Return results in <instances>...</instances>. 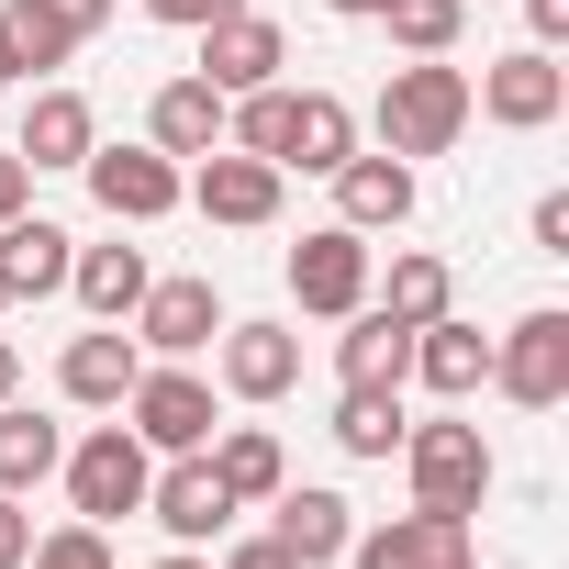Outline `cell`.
I'll return each mask as SVG.
<instances>
[{
  "instance_id": "836d02e7",
  "label": "cell",
  "mask_w": 569,
  "mask_h": 569,
  "mask_svg": "<svg viewBox=\"0 0 569 569\" xmlns=\"http://www.w3.org/2000/svg\"><path fill=\"white\" fill-rule=\"evenodd\" d=\"M223 569H302V558L279 547V536H246V547H223Z\"/></svg>"
},
{
  "instance_id": "f35d334b",
  "label": "cell",
  "mask_w": 569,
  "mask_h": 569,
  "mask_svg": "<svg viewBox=\"0 0 569 569\" xmlns=\"http://www.w3.org/2000/svg\"><path fill=\"white\" fill-rule=\"evenodd\" d=\"M12 79H23V57H12V34H0V90H12Z\"/></svg>"
},
{
  "instance_id": "603a6c76",
  "label": "cell",
  "mask_w": 569,
  "mask_h": 569,
  "mask_svg": "<svg viewBox=\"0 0 569 569\" xmlns=\"http://www.w3.org/2000/svg\"><path fill=\"white\" fill-rule=\"evenodd\" d=\"M146 146H157V157H212V146H223V90H212V79H168V90L146 101Z\"/></svg>"
},
{
  "instance_id": "8992f818",
  "label": "cell",
  "mask_w": 569,
  "mask_h": 569,
  "mask_svg": "<svg viewBox=\"0 0 569 569\" xmlns=\"http://www.w3.org/2000/svg\"><path fill=\"white\" fill-rule=\"evenodd\" d=\"M123 413H134V436L157 447V458H190V447H212V380H190L179 358L168 369H134V391H123Z\"/></svg>"
},
{
  "instance_id": "2e32d148",
  "label": "cell",
  "mask_w": 569,
  "mask_h": 569,
  "mask_svg": "<svg viewBox=\"0 0 569 569\" xmlns=\"http://www.w3.org/2000/svg\"><path fill=\"white\" fill-rule=\"evenodd\" d=\"M268 513H279L268 536L291 547L302 569H336V558H347V536H358V502H347V491H325V480H313V491L279 480V491H268Z\"/></svg>"
},
{
  "instance_id": "9a60e30c",
  "label": "cell",
  "mask_w": 569,
  "mask_h": 569,
  "mask_svg": "<svg viewBox=\"0 0 569 569\" xmlns=\"http://www.w3.org/2000/svg\"><path fill=\"white\" fill-rule=\"evenodd\" d=\"M212 358H223V391L234 402H279V391L302 380V336L291 325H223Z\"/></svg>"
},
{
  "instance_id": "ba28073f",
  "label": "cell",
  "mask_w": 569,
  "mask_h": 569,
  "mask_svg": "<svg viewBox=\"0 0 569 569\" xmlns=\"http://www.w3.org/2000/svg\"><path fill=\"white\" fill-rule=\"evenodd\" d=\"M79 179H90V201H101L112 223H157V212H179V157H157V146H90Z\"/></svg>"
},
{
  "instance_id": "74e56055",
  "label": "cell",
  "mask_w": 569,
  "mask_h": 569,
  "mask_svg": "<svg viewBox=\"0 0 569 569\" xmlns=\"http://www.w3.org/2000/svg\"><path fill=\"white\" fill-rule=\"evenodd\" d=\"M23 391V358H12V336H0V402H12Z\"/></svg>"
},
{
  "instance_id": "e575fe53",
  "label": "cell",
  "mask_w": 569,
  "mask_h": 569,
  "mask_svg": "<svg viewBox=\"0 0 569 569\" xmlns=\"http://www.w3.org/2000/svg\"><path fill=\"white\" fill-rule=\"evenodd\" d=\"M536 246H547V257H569V190H547V201H536Z\"/></svg>"
},
{
  "instance_id": "7bdbcfd3",
  "label": "cell",
  "mask_w": 569,
  "mask_h": 569,
  "mask_svg": "<svg viewBox=\"0 0 569 569\" xmlns=\"http://www.w3.org/2000/svg\"><path fill=\"white\" fill-rule=\"evenodd\" d=\"M458 569H469V558H458Z\"/></svg>"
},
{
  "instance_id": "277c9868",
  "label": "cell",
  "mask_w": 569,
  "mask_h": 569,
  "mask_svg": "<svg viewBox=\"0 0 569 569\" xmlns=\"http://www.w3.org/2000/svg\"><path fill=\"white\" fill-rule=\"evenodd\" d=\"M469 112H491L502 134H536V123L569 112V68H558L547 46H513V57H491V68L469 79Z\"/></svg>"
},
{
  "instance_id": "4dcf8cb0",
  "label": "cell",
  "mask_w": 569,
  "mask_h": 569,
  "mask_svg": "<svg viewBox=\"0 0 569 569\" xmlns=\"http://www.w3.org/2000/svg\"><path fill=\"white\" fill-rule=\"evenodd\" d=\"M23 569H123V558H112V525H79V513H68L57 536L23 547Z\"/></svg>"
},
{
  "instance_id": "f1b7e54d",
  "label": "cell",
  "mask_w": 569,
  "mask_h": 569,
  "mask_svg": "<svg viewBox=\"0 0 569 569\" xmlns=\"http://www.w3.org/2000/svg\"><path fill=\"white\" fill-rule=\"evenodd\" d=\"M380 23H391L402 57H447L469 34V0H380Z\"/></svg>"
},
{
  "instance_id": "d6a6232c",
  "label": "cell",
  "mask_w": 569,
  "mask_h": 569,
  "mask_svg": "<svg viewBox=\"0 0 569 569\" xmlns=\"http://www.w3.org/2000/svg\"><path fill=\"white\" fill-rule=\"evenodd\" d=\"M23 547H34V513H23L12 491H0V569H23Z\"/></svg>"
},
{
  "instance_id": "d590c367",
  "label": "cell",
  "mask_w": 569,
  "mask_h": 569,
  "mask_svg": "<svg viewBox=\"0 0 569 569\" xmlns=\"http://www.w3.org/2000/svg\"><path fill=\"white\" fill-rule=\"evenodd\" d=\"M525 23H536V46L558 57V46H569V0H525Z\"/></svg>"
},
{
  "instance_id": "8d00e7d4",
  "label": "cell",
  "mask_w": 569,
  "mask_h": 569,
  "mask_svg": "<svg viewBox=\"0 0 569 569\" xmlns=\"http://www.w3.org/2000/svg\"><path fill=\"white\" fill-rule=\"evenodd\" d=\"M23 201H34V168H23V157H0V223H12Z\"/></svg>"
},
{
  "instance_id": "484cf974",
  "label": "cell",
  "mask_w": 569,
  "mask_h": 569,
  "mask_svg": "<svg viewBox=\"0 0 569 569\" xmlns=\"http://www.w3.org/2000/svg\"><path fill=\"white\" fill-rule=\"evenodd\" d=\"M68 291L90 302V325H123V313L146 302V257H134V246H79V257H68Z\"/></svg>"
},
{
  "instance_id": "d6986e66",
  "label": "cell",
  "mask_w": 569,
  "mask_h": 569,
  "mask_svg": "<svg viewBox=\"0 0 569 569\" xmlns=\"http://www.w3.org/2000/svg\"><path fill=\"white\" fill-rule=\"evenodd\" d=\"M347 157H358V112H347L336 90H291V134H279V179H291V168H302V179H336Z\"/></svg>"
},
{
  "instance_id": "1f68e13d",
  "label": "cell",
  "mask_w": 569,
  "mask_h": 569,
  "mask_svg": "<svg viewBox=\"0 0 569 569\" xmlns=\"http://www.w3.org/2000/svg\"><path fill=\"white\" fill-rule=\"evenodd\" d=\"M146 12H157V23H190V34H201V23H223V12H246V0H146Z\"/></svg>"
},
{
  "instance_id": "ab89813d",
  "label": "cell",
  "mask_w": 569,
  "mask_h": 569,
  "mask_svg": "<svg viewBox=\"0 0 569 569\" xmlns=\"http://www.w3.org/2000/svg\"><path fill=\"white\" fill-rule=\"evenodd\" d=\"M325 12H347V23H369V12H380V0H325Z\"/></svg>"
},
{
  "instance_id": "8fae6325",
  "label": "cell",
  "mask_w": 569,
  "mask_h": 569,
  "mask_svg": "<svg viewBox=\"0 0 569 569\" xmlns=\"http://www.w3.org/2000/svg\"><path fill=\"white\" fill-rule=\"evenodd\" d=\"M212 336H223L212 279H146V302H134V347L146 358H201Z\"/></svg>"
},
{
  "instance_id": "5b68a950",
  "label": "cell",
  "mask_w": 569,
  "mask_h": 569,
  "mask_svg": "<svg viewBox=\"0 0 569 569\" xmlns=\"http://www.w3.org/2000/svg\"><path fill=\"white\" fill-rule=\"evenodd\" d=\"M491 391L525 413H558L569 402V313H525L513 336H491Z\"/></svg>"
},
{
  "instance_id": "4316f807",
  "label": "cell",
  "mask_w": 569,
  "mask_h": 569,
  "mask_svg": "<svg viewBox=\"0 0 569 569\" xmlns=\"http://www.w3.org/2000/svg\"><path fill=\"white\" fill-rule=\"evenodd\" d=\"M57 458H68V436L34 413V402H0V491H34V480H57Z\"/></svg>"
},
{
  "instance_id": "44dd1931",
  "label": "cell",
  "mask_w": 569,
  "mask_h": 569,
  "mask_svg": "<svg viewBox=\"0 0 569 569\" xmlns=\"http://www.w3.org/2000/svg\"><path fill=\"white\" fill-rule=\"evenodd\" d=\"M336 380L402 391V380H413V325H402V313H380V302H358V313H347V336H336Z\"/></svg>"
},
{
  "instance_id": "52a82bcc",
  "label": "cell",
  "mask_w": 569,
  "mask_h": 569,
  "mask_svg": "<svg viewBox=\"0 0 569 569\" xmlns=\"http://www.w3.org/2000/svg\"><path fill=\"white\" fill-rule=\"evenodd\" d=\"M291 302H302V313H325V325H347V313L369 302V234L313 223V234L291 246Z\"/></svg>"
},
{
  "instance_id": "7a4b0ae2",
  "label": "cell",
  "mask_w": 569,
  "mask_h": 569,
  "mask_svg": "<svg viewBox=\"0 0 569 569\" xmlns=\"http://www.w3.org/2000/svg\"><path fill=\"white\" fill-rule=\"evenodd\" d=\"M402 469H413V502H425V513H480V491H491V447H480V425H458V413L402 425Z\"/></svg>"
},
{
  "instance_id": "5bb4252c",
  "label": "cell",
  "mask_w": 569,
  "mask_h": 569,
  "mask_svg": "<svg viewBox=\"0 0 569 569\" xmlns=\"http://www.w3.org/2000/svg\"><path fill=\"white\" fill-rule=\"evenodd\" d=\"M146 513H157L179 547H201V536H223V525H234V491H223V480H212V458L190 447V458H168V469L146 480Z\"/></svg>"
},
{
  "instance_id": "7402d4cb",
  "label": "cell",
  "mask_w": 569,
  "mask_h": 569,
  "mask_svg": "<svg viewBox=\"0 0 569 569\" xmlns=\"http://www.w3.org/2000/svg\"><path fill=\"white\" fill-rule=\"evenodd\" d=\"M413 380H425L436 402H469V391L491 380V336H480V325H458V313L413 325Z\"/></svg>"
},
{
  "instance_id": "cb8c5ba5",
  "label": "cell",
  "mask_w": 569,
  "mask_h": 569,
  "mask_svg": "<svg viewBox=\"0 0 569 569\" xmlns=\"http://www.w3.org/2000/svg\"><path fill=\"white\" fill-rule=\"evenodd\" d=\"M201 458H212V480L234 491V513H246V502H268L279 480H291V458H279V436H268V425H212V447H201Z\"/></svg>"
},
{
  "instance_id": "3957f363",
  "label": "cell",
  "mask_w": 569,
  "mask_h": 569,
  "mask_svg": "<svg viewBox=\"0 0 569 569\" xmlns=\"http://www.w3.org/2000/svg\"><path fill=\"white\" fill-rule=\"evenodd\" d=\"M57 469H68V502H79V525H112V513H146L157 447H146L134 425H101V436H79Z\"/></svg>"
},
{
  "instance_id": "ac0fdd59",
  "label": "cell",
  "mask_w": 569,
  "mask_h": 569,
  "mask_svg": "<svg viewBox=\"0 0 569 569\" xmlns=\"http://www.w3.org/2000/svg\"><path fill=\"white\" fill-rule=\"evenodd\" d=\"M134 369H146V347H134L123 325H90V336H68V358H57V391H68V402H90V413H123Z\"/></svg>"
},
{
  "instance_id": "ffe728a7",
  "label": "cell",
  "mask_w": 569,
  "mask_h": 569,
  "mask_svg": "<svg viewBox=\"0 0 569 569\" xmlns=\"http://www.w3.org/2000/svg\"><path fill=\"white\" fill-rule=\"evenodd\" d=\"M336 223H347V234L413 223V157H347V168H336Z\"/></svg>"
},
{
  "instance_id": "9c48e42d",
  "label": "cell",
  "mask_w": 569,
  "mask_h": 569,
  "mask_svg": "<svg viewBox=\"0 0 569 569\" xmlns=\"http://www.w3.org/2000/svg\"><path fill=\"white\" fill-rule=\"evenodd\" d=\"M179 201H201V223L257 234V223H279V168H268V157H246V146H212V157L179 179Z\"/></svg>"
},
{
  "instance_id": "83f0119b",
  "label": "cell",
  "mask_w": 569,
  "mask_h": 569,
  "mask_svg": "<svg viewBox=\"0 0 569 569\" xmlns=\"http://www.w3.org/2000/svg\"><path fill=\"white\" fill-rule=\"evenodd\" d=\"M336 447H347V458H391V447H402V391L347 380V402H336Z\"/></svg>"
},
{
  "instance_id": "7c38bea8",
  "label": "cell",
  "mask_w": 569,
  "mask_h": 569,
  "mask_svg": "<svg viewBox=\"0 0 569 569\" xmlns=\"http://www.w3.org/2000/svg\"><path fill=\"white\" fill-rule=\"evenodd\" d=\"M347 558L358 569H458L469 558V513H391V525H369V536H347Z\"/></svg>"
},
{
  "instance_id": "d4e9b609",
  "label": "cell",
  "mask_w": 569,
  "mask_h": 569,
  "mask_svg": "<svg viewBox=\"0 0 569 569\" xmlns=\"http://www.w3.org/2000/svg\"><path fill=\"white\" fill-rule=\"evenodd\" d=\"M90 146H101L90 101H79V90H34V112H23V146H12V157H23V168H79Z\"/></svg>"
},
{
  "instance_id": "4fadbf2b",
  "label": "cell",
  "mask_w": 569,
  "mask_h": 569,
  "mask_svg": "<svg viewBox=\"0 0 569 569\" xmlns=\"http://www.w3.org/2000/svg\"><path fill=\"white\" fill-rule=\"evenodd\" d=\"M68 257H79V234L68 223H46L34 201L0 223V302H46V291H68Z\"/></svg>"
},
{
  "instance_id": "b9f144b4",
  "label": "cell",
  "mask_w": 569,
  "mask_h": 569,
  "mask_svg": "<svg viewBox=\"0 0 569 569\" xmlns=\"http://www.w3.org/2000/svg\"><path fill=\"white\" fill-rule=\"evenodd\" d=\"M0 313H12V302H0Z\"/></svg>"
},
{
  "instance_id": "60d3db41",
  "label": "cell",
  "mask_w": 569,
  "mask_h": 569,
  "mask_svg": "<svg viewBox=\"0 0 569 569\" xmlns=\"http://www.w3.org/2000/svg\"><path fill=\"white\" fill-rule=\"evenodd\" d=\"M157 569H201V558H190V547H179V558H157Z\"/></svg>"
},
{
  "instance_id": "e0dca14e",
  "label": "cell",
  "mask_w": 569,
  "mask_h": 569,
  "mask_svg": "<svg viewBox=\"0 0 569 569\" xmlns=\"http://www.w3.org/2000/svg\"><path fill=\"white\" fill-rule=\"evenodd\" d=\"M101 23H112V0H12V12H0V34H12L23 68H68Z\"/></svg>"
},
{
  "instance_id": "30bf717a",
  "label": "cell",
  "mask_w": 569,
  "mask_h": 569,
  "mask_svg": "<svg viewBox=\"0 0 569 569\" xmlns=\"http://www.w3.org/2000/svg\"><path fill=\"white\" fill-rule=\"evenodd\" d=\"M279 68H291V34H279L268 12H223V23H201V68H190V79H212L223 101L268 90Z\"/></svg>"
},
{
  "instance_id": "f546056e",
  "label": "cell",
  "mask_w": 569,
  "mask_h": 569,
  "mask_svg": "<svg viewBox=\"0 0 569 569\" xmlns=\"http://www.w3.org/2000/svg\"><path fill=\"white\" fill-rule=\"evenodd\" d=\"M447 291H458V279H447V257H391V291H380V313H402V325H436L447 313Z\"/></svg>"
},
{
  "instance_id": "6da1fadb",
  "label": "cell",
  "mask_w": 569,
  "mask_h": 569,
  "mask_svg": "<svg viewBox=\"0 0 569 569\" xmlns=\"http://www.w3.org/2000/svg\"><path fill=\"white\" fill-rule=\"evenodd\" d=\"M458 134H469V68L413 57L380 79V157H447Z\"/></svg>"
}]
</instances>
